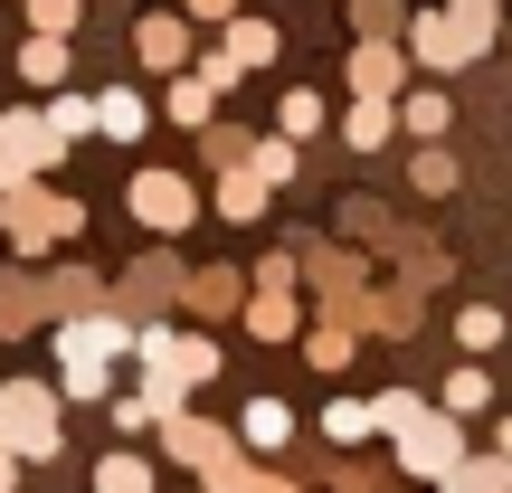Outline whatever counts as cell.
I'll return each instance as SVG.
<instances>
[{"mask_svg": "<svg viewBox=\"0 0 512 493\" xmlns=\"http://www.w3.org/2000/svg\"><path fill=\"white\" fill-rule=\"evenodd\" d=\"M494 48V0H446V10L408 19V57L418 67H475Z\"/></svg>", "mask_w": 512, "mask_h": 493, "instance_id": "obj_1", "label": "cell"}, {"mask_svg": "<svg viewBox=\"0 0 512 493\" xmlns=\"http://www.w3.org/2000/svg\"><path fill=\"white\" fill-rule=\"evenodd\" d=\"M114 351H133V332L114 323V313H76L67 332H57V361H67V399H105V361Z\"/></svg>", "mask_w": 512, "mask_h": 493, "instance_id": "obj_2", "label": "cell"}, {"mask_svg": "<svg viewBox=\"0 0 512 493\" xmlns=\"http://www.w3.org/2000/svg\"><path fill=\"white\" fill-rule=\"evenodd\" d=\"M0 446H10V456H57L48 380H10V389H0Z\"/></svg>", "mask_w": 512, "mask_h": 493, "instance_id": "obj_3", "label": "cell"}, {"mask_svg": "<svg viewBox=\"0 0 512 493\" xmlns=\"http://www.w3.org/2000/svg\"><path fill=\"white\" fill-rule=\"evenodd\" d=\"M57 152H67V143L48 133V114H29V105L0 114V181H10V190H29V171H48Z\"/></svg>", "mask_w": 512, "mask_h": 493, "instance_id": "obj_4", "label": "cell"}, {"mask_svg": "<svg viewBox=\"0 0 512 493\" xmlns=\"http://www.w3.org/2000/svg\"><path fill=\"white\" fill-rule=\"evenodd\" d=\"M399 465H408V475H427V484H456L465 475V427L456 418H418L399 437Z\"/></svg>", "mask_w": 512, "mask_h": 493, "instance_id": "obj_5", "label": "cell"}, {"mask_svg": "<svg viewBox=\"0 0 512 493\" xmlns=\"http://www.w3.org/2000/svg\"><path fill=\"white\" fill-rule=\"evenodd\" d=\"M133 351H143L162 380H181V389L219 370V342H181V332H162V323H143V332H133Z\"/></svg>", "mask_w": 512, "mask_h": 493, "instance_id": "obj_6", "label": "cell"}, {"mask_svg": "<svg viewBox=\"0 0 512 493\" xmlns=\"http://www.w3.org/2000/svg\"><path fill=\"white\" fill-rule=\"evenodd\" d=\"M76 228H86V209H76V200H29V190H10V238L19 247H57V238H76Z\"/></svg>", "mask_w": 512, "mask_h": 493, "instance_id": "obj_7", "label": "cell"}, {"mask_svg": "<svg viewBox=\"0 0 512 493\" xmlns=\"http://www.w3.org/2000/svg\"><path fill=\"white\" fill-rule=\"evenodd\" d=\"M124 200H133V219H143V228H190V209H200L181 171H133Z\"/></svg>", "mask_w": 512, "mask_h": 493, "instance_id": "obj_8", "label": "cell"}, {"mask_svg": "<svg viewBox=\"0 0 512 493\" xmlns=\"http://www.w3.org/2000/svg\"><path fill=\"white\" fill-rule=\"evenodd\" d=\"M399 86H408V48H389V38H361V48H351V95H361V105H389Z\"/></svg>", "mask_w": 512, "mask_h": 493, "instance_id": "obj_9", "label": "cell"}, {"mask_svg": "<svg viewBox=\"0 0 512 493\" xmlns=\"http://www.w3.org/2000/svg\"><path fill=\"white\" fill-rule=\"evenodd\" d=\"M133 48H143V67H200L190 57V19H171V10L133 19Z\"/></svg>", "mask_w": 512, "mask_h": 493, "instance_id": "obj_10", "label": "cell"}, {"mask_svg": "<svg viewBox=\"0 0 512 493\" xmlns=\"http://www.w3.org/2000/svg\"><path fill=\"white\" fill-rule=\"evenodd\" d=\"M143 124H152V105H143L133 86H105V95H95V133H114V143H133Z\"/></svg>", "mask_w": 512, "mask_h": 493, "instance_id": "obj_11", "label": "cell"}, {"mask_svg": "<svg viewBox=\"0 0 512 493\" xmlns=\"http://www.w3.org/2000/svg\"><path fill=\"white\" fill-rule=\"evenodd\" d=\"M389 133H399V114H389V105H351V114H342V143H351V152H380Z\"/></svg>", "mask_w": 512, "mask_h": 493, "instance_id": "obj_12", "label": "cell"}, {"mask_svg": "<svg viewBox=\"0 0 512 493\" xmlns=\"http://www.w3.org/2000/svg\"><path fill=\"white\" fill-rule=\"evenodd\" d=\"M219 48L238 57V67H266V57H275V29H266V19H247V10H238V19H228V38H219Z\"/></svg>", "mask_w": 512, "mask_h": 493, "instance_id": "obj_13", "label": "cell"}, {"mask_svg": "<svg viewBox=\"0 0 512 493\" xmlns=\"http://www.w3.org/2000/svg\"><path fill=\"white\" fill-rule=\"evenodd\" d=\"M19 76L29 86H67V38H29L19 48Z\"/></svg>", "mask_w": 512, "mask_h": 493, "instance_id": "obj_14", "label": "cell"}, {"mask_svg": "<svg viewBox=\"0 0 512 493\" xmlns=\"http://www.w3.org/2000/svg\"><path fill=\"white\" fill-rule=\"evenodd\" d=\"M209 105H219V86H209V76L190 67L181 86H171V105H162V114H171V124H209Z\"/></svg>", "mask_w": 512, "mask_h": 493, "instance_id": "obj_15", "label": "cell"}, {"mask_svg": "<svg viewBox=\"0 0 512 493\" xmlns=\"http://www.w3.org/2000/svg\"><path fill=\"white\" fill-rule=\"evenodd\" d=\"M275 133H285V143H304V133H323V95L285 86V105H275Z\"/></svg>", "mask_w": 512, "mask_h": 493, "instance_id": "obj_16", "label": "cell"}, {"mask_svg": "<svg viewBox=\"0 0 512 493\" xmlns=\"http://www.w3.org/2000/svg\"><path fill=\"white\" fill-rule=\"evenodd\" d=\"M238 437H247V446H285V437H294V408H285V399H256Z\"/></svg>", "mask_w": 512, "mask_h": 493, "instance_id": "obj_17", "label": "cell"}, {"mask_svg": "<svg viewBox=\"0 0 512 493\" xmlns=\"http://www.w3.org/2000/svg\"><path fill=\"white\" fill-rule=\"evenodd\" d=\"M219 209H228V219H256V209H266V181H256L247 162H238V171H219Z\"/></svg>", "mask_w": 512, "mask_h": 493, "instance_id": "obj_18", "label": "cell"}, {"mask_svg": "<svg viewBox=\"0 0 512 493\" xmlns=\"http://www.w3.org/2000/svg\"><path fill=\"white\" fill-rule=\"evenodd\" d=\"M95 493H152V456H105L95 465Z\"/></svg>", "mask_w": 512, "mask_h": 493, "instance_id": "obj_19", "label": "cell"}, {"mask_svg": "<svg viewBox=\"0 0 512 493\" xmlns=\"http://www.w3.org/2000/svg\"><path fill=\"white\" fill-rule=\"evenodd\" d=\"M247 332H256V342H294V304H285V294H256V304H247Z\"/></svg>", "mask_w": 512, "mask_h": 493, "instance_id": "obj_20", "label": "cell"}, {"mask_svg": "<svg viewBox=\"0 0 512 493\" xmlns=\"http://www.w3.org/2000/svg\"><path fill=\"white\" fill-rule=\"evenodd\" d=\"M48 133H57V143L95 133V95H48Z\"/></svg>", "mask_w": 512, "mask_h": 493, "instance_id": "obj_21", "label": "cell"}, {"mask_svg": "<svg viewBox=\"0 0 512 493\" xmlns=\"http://www.w3.org/2000/svg\"><path fill=\"white\" fill-rule=\"evenodd\" d=\"M446 114H456V105H446L437 86H418V95H408V105H399V124H408V133H427V143H437V133H446Z\"/></svg>", "mask_w": 512, "mask_h": 493, "instance_id": "obj_22", "label": "cell"}, {"mask_svg": "<svg viewBox=\"0 0 512 493\" xmlns=\"http://www.w3.org/2000/svg\"><path fill=\"white\" fill-rule=\"evenodd\" d=\"M86 0H29V38H76Z\"/></svg>", "mask_w": 512, "mask_h": 493, "instance_id": "obj_23", "label": "cell"}, {"mask_svg": "<svg viewBox=\"0 0 512 493\" xmlns=\"http://www.w3.org/2000/svg\"><path fill=\"white\" fill-rule=\"evenodd\" d=\"M323 437H332V446H361V437H370V399H332V408H323Z\"/></svg>", "mask_w": 512, "mask_h": 493, "instance_id": "obj_24", "label": "cell"}, {"mask_svg": "<svg viewBox=\"0 0 512 493\" xmlns=\"http://www.w3.org/2000/svg\"><path fill=\"white\" fill-rule=\"evenodd\" d=\"M427 408H418V389H389V399H370V427H389V437H408Z\"/></svg>", "mask_w": 512, "mask_h": 493, "instance_id": "obj_25", "label": "cell"}, {"mask_svg": "<svg viewBox=\"0 0 512 493\" xmlns=\"http://www.w3.org/2000/svg\"><path fill=\"white\" fill-rule=\"evenodd\" d=\"M456 493H512V456H465Z\"/></svg>", "mask_w": 512, "mask_h": 493, "instance_id": "obj_26", "label": "cell"}, {"mask_svg": "<svg viewBox=\"0 0 512 493\" xmlns=\"http://www.w3.org/2000/svg\"><path fill=\"white\" fill-rule=\"evenodd\" d=\"M484 399H494V380H484V370H456V380H446V418H475Z\"/></svg>", "mask_w": 512, "mask_h": 493, "instance_id": "obj_27", "label": "cell"}, {"mask_svg": "<svg viewBox=\"0 0 512 493\" xmlns=\"http://www.w3.org/2000/svg\"><path fill=\"white\" fill-rule=\"evenodd\" d=\"M247 171H256V181H294V143H285V133H275V143H256Z\"/></svg>", "mask_w": 512, "mask_h": 493, "instance_id": "obj_28", "label": "cell"}, {"mask_svg": "<svg viewBox=\"0 0 512 493\" xmlns=\"http://www.w3.org/2000/svg\"><path fill=\"white\" fill-rule=\"evenodd\" d=\"M190 304H200V313H228V304H238V275H200V285H190Z\"/></svg>", "mask_w": 512, "mask_h": 493, "instance_id": "obj_29", "label": "cell"}, {"mask_svg": "<svg viewBox=\"0 0 512 493\" xmlns=\"http://www.w3.org/2000/svg\"><path fill=\"white\" fill-rule=\"evenodd\" d=\"M418 190H456V152H418Z\"/></svg>", "mask_w": 512, "mask_h": 493, "instance_id": "obj_30", "label": "cell"}, {"mask_svg": "<svg viewBox=\"0 0 512 493\" xmlns=\"http://www.w3.org/2000/svg\"><path fill=\"white\" fill-rule=\"evenodd\" d=\"M456 332H465V351H484V342H503V313H484V304H475Z\"/></svg>", "mask_w": 512, "mask_h": 493, "instance_id": "obj_31", "label": "cell"}, {"mask_svg": "<svg viewBox=\"0 0 512 493\" xmlns=\"http://www.w3.org/2000/svg\"><path fill=\"white\" fill-rule=\"evenodd\" d=\"M181 10H190V19H219V29H228V19H238V0H181Z\"/></svg>", "mask_w": 512, "mask_h": 493, "instance_id": "obj_32", "label": "cell"}, {"mask_svg": "<svg viewBox=\"0 0 512 493\" xmlns=\"http://www.w3.org/2000/svg\"><path fill=\"white\" fill-rule=\"evenodd\" d=\"M19 484V456H10V446H0V493H10Z\"/></svg>", "mask_w": 512, "mask_h": 493, "instance_id": "obj_33", "label": "cell"}, {"mask_svg": "<svg viewBox=\"0 0 512 493\" xmlns=\"http://www.w3.org/2000/svg\"><path fill=\"white\" fill-rule=\"evenodd\" d=\"M494 456H512V418H503V427H494Z\"/></svg>", "mask_w": 512, "mask_h": 493, "instance_id": "obj_34", "label": "cell"}, {"mask_svg": "<svg viewBox=\"0 0 512 493\" xmlns=\"http://www.w3.org/2000/svg\"><path fill=\"white\" fill-rule=\"evenodd\" d=\"M446 493H456V484H446Z\"/></svg>", "mask_w": 512, "mask_h": 493, "instance_id": "obj_35", "label": "cell"}]
</instances>
